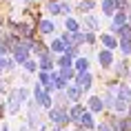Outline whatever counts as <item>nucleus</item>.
<instances>
[{"mask_svg": "<svg viewBox=\"0 0 131 131\" xmlns=\"http://www.w3.org/2000/svg\"><path fill=\"white\" fill-rule=\"evenodd\" d=\"M16 64H18V62H16L14 58H7V60H5V71H16Z\"/></svg>", "mask_w": 131, "mask_h": 131, "instance_id": "nucleus-23", "label": "nucleus"}, {"mask_svg": "<svg viewBox=\"0 0 131 131\" xmlns=\"http://www.w3.org/2000/svg\"><path fill=\"white\" fill-rule=\"evenodd\" d=\"M98 131H113V127H111L109 122H100L98 124Z\"/></svg>", "mask_w": 131, "mask_h": 131, "instance_id": "nucleus-26", "label": "nucleus"}, {"mask_svg": "<svg viewBox=\"0 0 131 131\" xmlns=\"http://www.w3.org/2000/svg\"><path fill=\"white\" fill-rule=\"evenodd\" d=\"M76 84L82 91H89L91 87H93V76H91L89 71H87V73H78V76H76Z\"/></svg>", "mask_w": 131, "mask_h": 131, "instance_id": "nucleus-4", "label": "nucleus"}, {"mask_svg": "<svg viewBox=\"0 0 131 131\" xmlns=\"http://www.w3.org/2000/svg\"><path fill=\"white\" fill-rule=\"evenodd\" d=\"M25 102L22 100V96H20V91L18 89H11V93H9V107H7V111L11 113V116H16L18 111H20V104Z\"/></svg>", "mask_w": 131, "mask_h": 131, "instance_id": "nucleus-1", "label": "nucleus"}, {"mask_svg": "<svg viewBox=\"0 0 131 131\" xmlns=\"http://www.w3.org/2000/svg\"><path fill=\"white\" fill-rule=\"evenodd\" d=\"M84 22H87V27H89V29H98V27H100V20H98V18H93V16H84Z\"/></svg>", "mask_w": 131, "mask_h": 131, "instance_id": "nucleus-21", "label": "nucleus"}, {"mask_svg": "<svg viewBox=\"0 0 131 131\" xmlns=\"http://www.w3.org/2000/svg\"><path fill=\"white\" fill-rule=\"evenodd\" d=\"M84 42H87V45H93V42H96V36H93V31H84Z\"/></svg>", "mask_w": 131, "mask_h": 131, "instance_id": "nucleus-25", "label": "nucleus"}, {"mask_svg": "<svg viewBox=\"0 0 131 131\" xmlns=\"http://www.w3.org/2000/svg\"><path fill=\"white\" fill-rule=\"evenodd\" d=\"M67 56H71V58H76V60H78L80 49H78V47H71V45H69V47H67Z\"/></svg>", "mask_w": 131, "mask_h": 131, "instance_id": "nucleus-24", "label": "nucleus"}, {"mask_svg": "<svg viewBox=\"0 0 131 131\" xmlns=\"http://www.w3.org/2000/svg\"><path fill=\"white\" fill-rule=\"evenodd\" d=\"M64 27H67V31H69V34H78V31H80V22L76 20V18H67V20H64Z\"/></svg>", "mask_w": 131, "mask_h": 131, "instance_id": "nucleus-16", "label": "nucleus"}, {"mask_svg": "<svg viewBox=\"0 0 131 131\" xmlns=\"http://www.w3.org/2000/svg\"><path fill=\"white\" fill-rule=\"evenodd\" d=\"M58 76L62 78V80H71V78H76V69L73 67H69V69H58Z\"/></svg>", "mask_w": 131, "mask_h": 131, "instance_id": "nucleus-19", "label": "nucleus"}, {"mask_svg": "<svg viewBox=\"0 0 131 131\" xmlns=\"http://www.w3.org/2000/svg\"><path fill=\"white\" fill-rule=\"evenodd\" d=\"M56 62L60 64V69H69V67H73V64H76V62H73V58H71V56H67V53L58 56V58H56Z\"/></svg>", "mask_w": 131, "mask_h": 131, "instance_id": "nucleus-15", "label": "nucleus"}, {"mask_svg": "<svg viewBox=\"0 0 131 131\" xmlns=\"http://www.w3.org/2000/svg\"><path fill=\"white\" fill-rule=\"evenodd\" d=\"M29 51H31V49H27V47H22V45H18V47H16L11 53H14V60L18 62V64H25V62H29V56H31Z\"/></svg>", "mask_w": 131, "mask_h": 131, "instance_id": "nucleus-5", "label": "nucleus"}, {"mask_svg": "<svg viewBox=\"0 0 131 131\" xmlns=\"http://www.w3.org/2000/svg\"><path fill=\"white\" fill-rule=\"evenodd\" d=\"M5 60H7V58H0V73L5 71Z\"/></svg>", "mask_w": 131, "mask_h": 131, "instance_id": "nucleus-29", "label": "nucleus"}, {"mask_svg": "<svg viewBox=\"0 0 131 131\" xmlns=\"http://www.w3.org/2000/svg\"><path fill=\"white\" fill-rule=\"evenodd\" d=\"M100 40H102V45H104V49H109V51H113V49L120 45V40H118L113 34H102L100 36Z\"/></svg>", "mask_w": 131, "mask_h": 131, "instance_id": "nucleus-9", "label": "nucleus"}, {"mask_svg": "<svg viewBox=\"0 0 131 131\" xmlns=\"http://www.w3.org/2000/svg\"><path fill=\"white\" fill-rule=\"evenodd\" d=\"M47 11H49L51 16H60V14H62V2H58V0L47 2Z\"/></svg>", "mask_w": 131, "mask_h": 131, "instance_id": "nucleus-17", "label": "nucleus"}, {"mask_svg": "<svg viewBox=\"0 0 131 131\" xmlns=\"http://www.w3.org/2000/svg\"><path fill=\"white\" fill-rule=\"evenodd\" d=\"M78 124H82L84 129H89V131H91V129H98L96 122H93V113H91V111H87V113L80 118V122H78Z\"/></svg>", "mask_w": 131, "mask_h": 131, "instance_id": "nucleus-14", "label": "nucleus"}, {"mask_svg": "<svg viewBox=\"0 0 131 131\" xmlns=\"http://www.w3.org/2000/svg\"><path fill=\"white\" fill-rule=\"evenodd\" d=\"M80 96H82V89H80L78 84H71V87H67V98H69L71 102H78V100H80Z\"/></svg>", "mask_w": 131, "mask_h": 131, "instance_id": "nucleus-13", "label": "nucleus"}, {"mask_svg": "<svg viewBox=\"0 0 131 131\" xmlns=\"http://www.w3.org/2000/svg\"><path fill=\"white\" fill-rule=\"evenodd\" d=\"M98 62H100V67H102L104 71H109L111 67H113V51H109V49H102V51L98 53Z\"/></svg>", "mask_w": 131, "mask_h": 131, "instance_id": "nucleus-2", "label": "nucleus"}, {"mask_svg": "<svg viewBox=\"0 0 131 131\" xmlns=\"http://www.w3.org/2000/svg\"><path fill=\"white\" fill-rule=\"evenodd\" d=\"M38 67H40V71L51 73V71H53V53L47 51L45 56H40V58H38Z\"/></svg>", "mask_w": 131, "mask_h": 131, "instance_id": "nucleus-3", "label": "nucleus"}, {"mask_svg": "<svg viewBox=\"0 0 131 131\" xmlns=\"http://www.w3.org/2000/svg\"><path fill=\"white\" fill-rule=\"evenodd\" d=\"M84 113H87V111H84V107H82V104H73V107H71V109H69V116H71V120H73V122H80V118H82L84 116Z\"/></svg>", "mask_w": 131, "mask_h": 131, "instance_id": "nucleus-11", "label": "nucleus"}, {"mask_svg": "<svg viewBox=\"0 0 131 131\" xmlns=\"http://www.w3.org/2000/svg\"><path fill=\"white\" fill-rule=\"evenodd\" d=\"M0 42H2V38H0Z\"/></svg>", "mask_w": 131, "mask_h": 131, "instance_id": "nucleus-35", "label": "nucleus"}, {"mask_svg": "<svg viewBox=\"0 0 131 131\" xmlns=\"http://www.w3.org/2000/svg\"><path fill=\"white\" fill-rule=\"evenodd\" d=\"M31 2H42V0H31Z\"/></svg>", "mask_w": 131, "mask_h": 131, "instance_id": "nucleus-32", "label": "nucleus"}, {"mask_svg": "<svg viewBox=\"0 0 131 131\" xmlns=\"http://www.w3.org/2000/svg\"><path fill=\"white\" fill-rule=\"evenodd\" d=\"M20 131H31V129H29V127H20Z\"/></svg>", "mask_w": 131, "mask_h": 131, "instance_id": "nucleus-30", "label": "nucleus"}, {"mask_svg": "<svg viewBox=\"0 0 131 131\" xmlns=\"http://www.w3.org/2000/svg\"><path fill=\"white\" fill-rule=\"evenodd\" d=\"M36 71H38V62H36V60L25 62V73H27V76H34Z\"/></svg>", "mask_w": 131, "mask_h": 131, "instance_id": "nucleus-20", "label": "nucleus"}, {"mask_svg": "<svg viewBox=\"0 0 131 131\" xmlns=\"http://www.w3.org/2000/svg\"><path fill=\"white\" fill-rule=\"evenodd\" d=\"M73 67H76V73H87V69H89V60H87V58H78Z\"/></svg>", "mask_w": 131, "mask_h": 131, "instance_id": "nucleus-18", "label": "nucleus"}, {"mask_svg": "<svg viewBox=\"0 0 131 131\" xmlns=\"http://www.w3.org/2000/svg\"><path fill=\"white\" fill-rule=\"evenodd\" d=\"M113 2H116V9H118V11H127L131 0H113Z\"/></svg>", "mask_w": 131, "mask_h": 131, "instance_id": "nucleus-22", "label": "nucleus"}, {"mask_svg": "<svg viewBox=\"0 0 131 131\" xmlns=\"http://www.w3.org/2000/svg\"><path fill=\"white\" fill-rule=\"evenodd\" d=\"M96 2H98V0H80V2L76 5V9L89 16V11H91V9H96Z\"/></svg>", "mask_w": 131, "mask_h": 131, "instance_id": "nucleus-12", "label": "nucleus"}, {"mask_svg": "<svg viewBox=\"0 0 131 131\" xmlns=\"http://www.w3.org/2000/svg\"><path fill=\"white\" fill-rule=\"evenodd\" d=\"M7 80H2V78H0V93H5V91H7Z\"/></svg>", "mask_w": 131, "mask_h": 131, "instance_id": "nucleus-28", "label": "nucleus"}, {"mask_svg": "<svg viewBox=\"0 0 131 131\" xmlns=\"http://www.w3.org/2000/svg\"><path fill=\"white\" fill-rule=\"evenodd\" d=\"M129 84H131V78H129Z\"/></svg>", "mask_w": 131, "mask_h": 131, "instance_id": "nucleus-34", "label": "nucleus"}, {"mask_svg": "<svg viewBox=\"0 0 131 131\" xmlns=\"http://www.w3.org/2000/svg\"><path fill=\"white\" fill-rule=\"evenodd\" d=\"M71 11H73V7H71L69 2H62V14H64V16H69Z\"/></svg>", "mask_w": 131, "mask_h": 131, "instance_id": "nucleus-27", "label": "nucleus"}, {"mask_svg": "<svg viewBox=\"0 0 131 131\" xmlns=\"http://www.w3.org/2000/svg\"><path fill=\"white\" fill-rule=\"evenodd\" d=\"M87 107H89V111L96 116V113H100V111L104 109V102H102V98H98V96H91L89 100H87Z\"/></svg>", "mask_w": 131, "mask_h": 131, "instance_id": "nucleus-8", "label": "nucleus"}, {"mask_svg": "<svg viewBox=\"0 0 131 131\" xmlns=\"http://www.w3.org/2000/svg\"><path fill=\"white\" fill-rule=\"evenodd\" d=\"M2 131H9V127H7V124H5V127H2Z\"/></svg>", "mask_w": 131, "mask_h": 131, "instance_id": "nucleus-31", "label": "nucleus"}, {"mask_svg": "<svg viewBox=\"0 0 131 131\" xmlns=\"http://www.w3.org/2000/svg\"><path fill=\"white\" fill-rule=\"evenodd\" d=\"M53 31H56V25L51 20H38V34L40 36H53Z\"/></svg>", "mask_w": 131, "mask_h": 131, "instance_id": "nucleus-7", "label": "nucleus"}, {"mask_svg": "<svg viewBox=\"0 0 131 131\" xmlns=\"http://www.w3.org/2000/svg\"><path fill=\"white\" fill-rule=\"evenodd\" d=\"M102 14L107 16V18H113V16L118 14V9H116V2H113V0H102Z\"/></svg>", "mask_w": 131, "mask_h": 131, "instance_id": "nucleus-10", "label": "nucleus"}, {"mask_svg": "<svg viewBox=\"0 0 131 131\" xmlns=\"http://www.w3.org/2000/svg\"><path fill=\"white\" fill-rule=\"evenodd\" d=\"M0 2H9V0H0Z\"/></svg>", "mask_w": 131, "mask_h": 131, "instance_id": "nucleus-33", "label": "nucleus"}, {"mask_svg": "<svg viewBox=\"0 0 131 131\" xmlns=\"http://www.w3.org/2000/svg\"><path fill=\"white\" fill-rule=\"evenodd\" d=\"M49 51H51L56 58H58V56H62V53H67V42L62 40V38H53V40H51Z\"/></svg>", "mask_w": 131, "mask_h": 131, "instance_id": "nucleus-6", "label": "nucleus"}]
</instances>
